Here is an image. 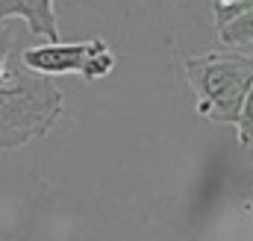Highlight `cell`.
<instances>
[{"label": "cell", "instance_id": "cell-8", "mask_svg": "<svg viewBox=\"0 0 253 241\" xmlns=\"http://www.w3.org/2000/svg\"><path fill=\"white\" fill-rule=\"evenodd\" d=\"M227 3H233V0H218V6H227Z\"/></svg>", "mask_w": 253, "mask_h": 241}, {"label": "cell", "instance_id": "cell-2", "mask_svg": "<svg viewBox=\"0 0 253 241\" xmlns=\"http://www.w3.org/2000/svg\"><path fill=\"white\" fill-rule=\"evenodd\" d=\"M186 80L197 97V115L215 123H233L253 88V53L186 56Z\"/></svg>", "mask_w": 253, "mask_h": 241}, {"label": "cell", "instance_id": "cell-7", "mask_svg": "<svg viewBox=\"0 0 253 241\" xmlns=\"http://www.w3.org/2000/svg\"><path fill=\"white\" fill-rule=\"evenodd\" d=\"M248 9H253V0H233V3H227V6H215V12H212L215 27L230 24L233 18H239V15H242V12H248Z\"/></svg>", "mask_w": 253, "mask_h": 241}, {"label": "cell", "instance_id": "cell-3", "mask_svg": "<svg viewBox=\"0 0 253 241\" xmlns=\"http://www.w3.org/2000/svg\"><path fill=\"white\" fill-rule=\"evenodd\" d=\"M21 65L42 77H65L80 74L83 80H103L115 68V53L103 39L91 41H56V44H36L21 50Z\"/></svg>", "mask_w": 253, "mask_h": 241}, {"label": "cell", "instance_id": "cell-6", "mask_svg": "<svg viewBox=\"0 0 253 241\" xmlns=\"http://www.w3.org/2000/svg\"><path fill=\"white\" fill-rule=\"evenodd\" d=\"M236 132H239V144L245 150H253V88L239 112V120H236Z\"/></svg>", "mask_w": 253, "mask_h": 241}, {"label": "cell", "instance_id": "cell-5", "mask_svg": "<svg viewBox=\"0 0 253 241\" xmlns=\"http://www.w3.org/2000/svg\"><path fill=\"white\" fill-rule=\"evenodd\" d=\"M218 39H221V44H227V47H245V44H251L253 41V9L242 12V15L233 18L230 24L218 27Z\"/></svg>", "mask_w": 253, "mask_h": 241}, {"label": "cell", "instance_id": "cell-4", "mask_svg": "<svg viewBox=\"0 0 253 241\" xmlns=\"http://www.w3.org/2000/svg\"><path fill=\"white\" fill-rule=\"evenodd\" d=\"M12 18H21L30 36L44 39V44L59 41V21L53 0H0V24H9Z\"/></svg>", "mask_w": 253, "mask_h": 241}, {"label": "cell", "instance_id": "cell-1", "mask_svg": "<svg viewBox=\"0 0 253 241\" xmlns=\"http://www.w3.org/2000/svg\"><path fill=\"white\" fill-rule=\"evenodd\" d=\"M18 30L0 24V150H21L44 138L65 109V94L50 77L21 65Z\"/></svg>", "mask_w": 253, "mask_h": 241}]
</instances>
